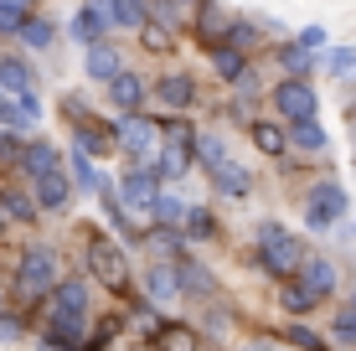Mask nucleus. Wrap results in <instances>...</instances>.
<instances>
[{
  "label": "nucleus",
  "instance_id": "nucleus-20",
  "mask_svg": "<svg viewBox=\"0 0 356 351\" xmlns=\"http://www.w3.org/2000/svg\"><path fill=\"white\" fill-rule=\"evenodd\" d=\"M104 10H108V26L119 31H140L150 21V0H104Z\"/></svg>",
  "mask_w": 356,
  "mask_h": 351
},
{
  "label": "nucleus",
  "instance_id": "nucleus-11",
  "mask_svg": "<svg viewBox=\"0 0 356 351\" xmlns=\"http://www.w3.org/2000/svg\"><path fill=\"white\" fill-rule=\"evenodd\" d=\"M36 119H42V104H36V88H31V93H6V104H0V124H6V129L26 135V129H36Z\"/></svg>",
  "mask_w": 356,
  "mask_h": 351
},
{
  "label": "nucleus",
  "instance_id": "nucleus-37",
  "mask_svg": "<svg viewBox=\"0 0 356 351\" xmlns=\"http://www.w3.org/2000/svg\"><path fill=\"white\" fill-rule=\"evenodd\" d=\"M279 57H284V67L294 72V78H305V72H310V63H315V52H305L300 42H284V47H279Z\"/></svg>",
  "mask_w": 356,
  "mask_h": 351
},
{
  "label": "nucleus",
  "instance_id": "nucleus-5",
  "mask_svg": "<svg viewBox=\"0 0 356 351\" xmlns=\"http://www.w3.org/2000/svg\"><path fill=\"white\" fill-rule=\"evenodd\" d=\"M341 217H346V191H341L336 181L310 186V197H305V227H310V233H325V227H336Z\"/></svg>",
  "mask_w": 356,
  "mask_h": 351
},
{
  "label": "nucleus",
  "instance_id": "nucleus-4",
  "mask_svg": "<svg viewBox=\"0 0 356 351\" xmlns=\"http://www.w3.org/2000/svg\"><path fill=\"white\" fill-rule=\"evenodd\" d=\"M88 274H93L98 284H108V289H124L129 284L124 248H119L114 238H104V233H88Z\"/></svg>",
  "mask_w": 356,
  "mask_h": 351
},
{
  "label": "nucleus",
  "instance_id": "nucleus-24",
  "mask_svg": "<svg viewBox=\"0 0 356 351\" xmlns=\"http://www.w3.org/2000/svg\"><path fill=\"white\" fill-rule=\"evenodd\" d=\"M284 135H289V145H300V150H310V155H325V145H330V135L315 124V114L310 119H294Z\"/></svg>",
  "mask_w": 356,
  "mask_h": 351
},
{
  "label": "nucleus",
  "instance_id": "nucleus-21",
  "mask_svg": "<svg viewBox=\"0 0 356 351\" xmlns=\"http://www.w3.org/2000/svg\"><path fill=\"white\" fill-rule=\"evenodd\" d=\"M21 171L26 176H42V171H52V165H63V150L57 145H47V140H31V145H21Z\"/></svg>",
  "mask_w": 356,
  "mask_h": 351
},
{
  "label": "nucleus",
  "instance_id": "nucleus-7",
  "mask_svg": "<svg viewBox=\"0 0 356 351\" xmlns=\"http://www.w3.org/2000/svg\"><path fill=\"white\" fill-rule=\"evenodd\" d=\"M72 176L63 171V165H52V171H42V176H31V197H36V207L42 212H67L72 207Z\"/></svg>",
  "mask_w": 356,
  "mask_h": 351
},
{
  "label": "nucleus",
  "instance_id": "nucleus-30",
  "mask_svg": "<svg viewBox=\"0 0 356 351\" xmlns=\"http://www.w3.org/2000/svg\"><path fill=\"white\" fill-rule=\"evenodd\" d=\"M325 72L330 78H356V47H325Z\"/></svg>",
  "mask_w": 356,
  "mask_h": 351
},
{
  "label": "nucleus",
  "instance_id": "nucleus-19",
  "mask_svg": "<svg viewBox=\"0 0 356 351\" xmlns=\"http://www.w3.org/2000/svg\"><path fill=\"white\" fill-rule=\"evenodd\" d=\"M176 279H181V295H196V300H212L217 295L212 269H202L196 259H176Z\"/></svg>",
  "mask_w": 356,
  "mask_h": 351
},
{
  "label": "nucleus",
  "instance_id": "nucleus-25",
  "mask_svg": "<svg viewBox=\"0 0 356 351\" xmlns=\"http://www.w3.org/2000/svg\"><path fill=\"white\" fill-rule=\"evenodd\" d=\"M0 88H6V93H31L36 88L26 57H0Z\"/></svg>",
  "mask_w": 356,
  "mask_h": 351
},
{
  "label": "nucleus",
  "instance_id": "nucleus-10",
  "mask_svg": "<svg viewBox=\"0 0 356 351\" xmlns=\"http://www.w3.org/2000/svg\"><path fill=\"white\" fill-rule=\"evenodd\" d=\"M119 67H124V57H119V47L108 42V36H98V42L83 47V72H88L93 83H108Z\"/></svg>",
  "mask_w": 356,
  "mask_h": 351
},
{
  "label": "nucleus",
  "instance_id": "nucleus-6",
  "mask_svg": "<svg viewBox=\"0 0 356 351\" xmlns=\"http://www.w3.org/2000/svg\"><path fill=\"white\" fill-rule=\"evenodd\" d=\"M268 104H274V114L284 119V124H294V119H310L315 108H321V99H315L310 78H284L274 93H268Z\"/></svg>",
  "mask_w": 356,
  "mask_h": 351
},
{
  "label": "nucleus",
  "instance_id": "nucleus-15",
  "mask_svg": "<svg viewBox=\"0 0 356 351\" xmlns=\"http://www.w3.org/2000/svg\"><path fill=\"white\" fill-rule=\"evenodd\" d=\"M161 181H181L191 171V140H176V145H165L161 140V150H155V165H150Z\"/></svg>",
  "mask_w": 356,
  "mask_h": 351
},
{
  "label": "nucleus",
  "instance_id": "nucleus-35",
  "mask_svg": "<svg viewBox=\"0 0 356 351\" xmlns=\"http://www.w3.org/2000/svg\"><path fill=\"white\" fill-rule=\"evenodd\" d=\"M26 16H31V0H0V31L6 36H16Z\"/></svg>",
  "mask_w": 356,
  "mask_h": 351
},
{
  "label": "nucleus",
  "instance_id": "nucleus-38",
  "mask_svg": "<svg viewBox=\"0 0 356 351\" xmlns=\"http://www.w3.org/2000/svg\"><path fill=\"white\" fill-rule=\"evenodd\" d=\"M119 336H124V316H108L98 331H88V341H83V346H114Z\"/></svg>",
  "mask_w": 356,
  "mask_h": 351
},
{
  "label": "nucleus",
  "instance_id": "nucleus-26",
  "mask_svg": "<svg viewBox=\"0 0 356 351\" xmlns=\"http://www.w3.org/2000/svg\"><path fill=\"white\" fill-rule=\"evenodd\" d=\"M72 145L88 150V155H108L114 150V129H93L88 119H78V124H72Z\"/></svg>",
  "mask_w": 356,
  "mask_h": 351
},
{
  "label": "nucleus",
  "instance_id": "nucleus-9",
  "mask_svg": "<svg viewBox=\"0 0 356 351\" xmlns=\"http://www.w3.org/2000/svg\"><path fill=\"white\" fill-rule=\"evenodd\" d=\"M145 99H150V88H145L140 72L119 67L114 78H108V104H114V114H129V108H140Z\"/></svg>",
  "mask_w": 356,
  "mask_h": 351
},
{
  "label": "nucleus",
  "instance_id": "nucleus-41",
  "mask_svg": "<svg viewBox=\"0 0 356 351\" xmlns=\"http://www.w3.org/2000/svg\"><path fill=\"white\" fill-rule=\"evenodd\" d=\"M16 161H21V135L6 129V135H0V165H16Z\"/></svg>",
  "mask_w": 356,
  "mask_h": 351
},
{
  "label": "nucleus",
  "instance_id": "nucleus-44",
  "mask_svg": "<svg viewBox=\"0 0 356 351\" xmlns=\"http://www.w3.org/2000/svg\"><path fill=\"white\" fill-rule=\"evenodd\" d=\"M0 227H6V212H0Z\"/></svg>",
  "mask_w": 356,
  "mask_h": 351
},
{
  "label": "nucleus",
  "instance_id": "nucleus-47",
  "mask_svg": "<svg viewBox=\"0 0 356 351\" xmlns=\"http://www.w3.org/2000/svg\"><path fill=\"white\" fill-rule=\"evenodd\" d=\"M351 305H356V289H351Z\"/></svg>",
  "mask_w": 356,
  "mask_h": 351
},
{
  "label": "nucleus",
  "instance_id": "nucleus-48",
  "mask_svg": "<svg viewBox=\"0 0 356 351\" xmlns=\"http://www.w3.org/2000/svg\"><path fill=\"white\" fill-rule=\"evenodd\" d=\"M351 238H356V222H351Z\"/></svg>",
  "mask_w": 356,
  "mask_h": 351
},
{
  "label": "nucleus",
  "instance_id": "nucleus-31",
  "mask_svg": "<svg viewBox=\"0 0 356 351\" xmlns=\"http://www.w3.org/2000/svg\"><path fill=\"white\" fill-rule=\"evenodd\" d=\"M181 227L196 238V243H207V238H217V217L207 207H186V217H181Z\"/></svg>",
  "mask_w": 356,
  "mask_h": 351
},
{
  "label": "nucleus",
  "instance_id": "nucleus-46",
  "mask_svg": "<svg viewBox=\"0 0 356 351\" xmlns=\"http://www.w3.org/2000/svg\"><path fill=\"white\" fill-rule=\"evenodd\" d=\"M181 6H196V0H181Z\"/></svg>",
  "mask_w": 356,
  "mask_h": 351
},
{
  "label": "nucleus",
  "instance_id": "nucleus-8",
  "mask_svg": "<svg viewBox=\"0 0 356 351\" xmlns=\"http://www.w3.org/2000/svg\"><path fill=\"white\" fill-rule=\"evenodd\" d=\"M119 202H124L129 212H150V202H155V191H161V176L150 171V165H129L124 176H119Z\"/></svg>",
  "mask_w": 356,
  "mask_h": 351
},
{
  "label": "nucleus",
  "instance_id": "nucleus-3",
  "mask_svg": "<svg viewBox=\"0 0 356 351\" xmlns=\"http://www.w3.org/2000/svg\"><path fill=\"white\" fill-rule=\"evenodd\" d=\"M300 259H305V248H300V238H294V233H284L279 222H264L259 227V263H264L268 279L294 274V269H300Z\"/></svg>",
  "mask_w": 356,
  "mask_h": 351
},
{
  "label": "nucleus",
  "instance_id": "nucleus-22",
  "mask_svg": "<svg viewBox=\"0 0 356 351\" xmlns=\"http://www.w3.org/2000/svg\"><path fill=\"white\" fill-rule=\"evenodd\" d=\"M212 67H217L222 83H243V78H248V57H243V47H227V42L212 47Z\"/></svg>",
  "mask_w": 356,
  "mask_h": 351
},
{
  "label": "nucleus",
  "instance_id": "nucleus-45",
  "mask_svg": "<svg viewBox=\"0 0 356 351\" xmlns=\"http://www.w3.org/2000/svg\"><path fill=\"white\" fill-rule=\"evenodd\" d=\"M0 104H6V88H0Z\"/></svg>",
  "mask_w": 356,
  "mask_h": 351
},
{
  "label": "nucleus",
  "instance_id": "nucleus-39",
  "mask_svg": "<svg viewBox=\"0 0 356 351\" xmlns=\"http://www.w3.org/2000/svg\"><path fill=\"white\" fill-rule=\"evenodd\" d=\"M330 336H336L341 346H356V305H346L336 320H330Z\"/></svg>",
  "mask_w": 356,
  "mask_h": 351
},
{
  "label": "nucleus",
  "instance_id": "nucleus-33",
  "mask_svg": "<svg viewBox=\"0 0 356 351\" xmlns=\"http://www.w3.org/2000/svg\"><path fill=\"white\" fill-rule=\"evenodd\" d=\"M150 212H155V222H181V217H186V202L176 197V191H155V202H150Z\"/></svg>",
  "mask_w": 356,
  "mask_h": 351
},
{
  "label": "nucleus",
  "instance_id": "nucleus-12",
  "mask_svg": "<svg viewBox=\"0 0 356 351\" xmlns=\"http://www.w3.org/2000/svg\"><path fill=\"white\" fill-rule=\"evenodd\" d=\"M207 176H212L217 197H227V202H243V197H248V191H253V176L243 171V165L232 161V155H222V161H217V165H212V171H207Z\"/></svg>",
  "mask_w": 356,
  "mask_h": 351
},
{
  "label": "nucleus",
  "instance_id": "nucleus-32",
  "mask_svg": "<svg viewBox=\"0 0 356 351\" xmlns=\"http://www.w3.org/2000/svg\"><path fill=\"white\" fill-rule=\"evenodd\" d=\"M72 186H83V191H98V186H104V176H98L93 171V165H88V150H78V145H72Z\"/></svg>",
  "mask_w": 356,
  "mask_h": 351
},
{
  "label": "nucleus",
  "instance_id": "nucleus-34",
  "mask_svg": "<svg viewBox=\"0 0 356 351\" xmlns=\"http://www.w3.org/2000/svg\"><path fill=\"white\" fill-rule=\"evenodd\" d=\"M191 155H196V165H202V171H212L227 150H222V140H217V135H191Z\"/></svg>",
  "mask_w": 356,
  "mask_h": 351
},
{
  "label": "nucleus",
  "instance_id": "nucleus-23",
  "mask_svg": "<svg viewBox=\"0 0 356 351\" xmlns=\"http://www.w3.org/2000/svg\"><path fill=\"white\" fill-rule=\"evenodd\" d=\"M52 310H88V279H63L57 274V284H52Z\"/></svg>",
  "mask_w": 356,
  "mask_h": 351
},
{
  "label": "nucleus",
  "instance_id": "nucleus-49",
  "mask_svg": "<svg viewBox=\"0 0 356 351\" xmlns=\"http://www.w3.org/2000/svg\"><path fill=\"white\" fill-rule=\"evenodd\" d=\"M351 114H356V104H351Z\"/></svg>",
  "mask_w": 356,
  "mask_h": 351
},
{
  "label": "nucleus",
  "instance_id": "nucleus-1",
  "mask_svg": "<svg viewBox=\"0 0 356 351\" xmlns=\"http://www.w3.org/2000/svg\"><path fill=\"white\" fill-rule=\"evenodd\" d=\"M108 129H114V145L129 155V165H155V150H161V140H165V129L155 124V119H145L140 108H129V114H119Z\"/></svg>",
  "mask_w": 356,
  "mask_h": 351
},
{
  "label": "nucleus",
  "instance_id": "nucleus-43",
  "mask_svg": "<svg viewBox=\"0 0 356 351\" xmlns=\"http://www.w3.org/2000/svg\"><path fill=\"white\" fill-rule=\"evenodd\" d=\"M284 341L289 346H321V336H315L310 325H284Z\"/></svg>",
  "mask_w": 356,
  "mask_h": 351
},
{
  "label": "nucleus",
  "instance_id": "nucleus-29",
  "mask_svg": "<svg viewBox=\"0 0 356 351\" xmlns=\"http://www.w3.org/2000/svg\"><path fill=\"white\" fill-rule=\"evenodd\" d=\"M279 305L294 310V316H305V310H315V295L294 279V274H284V279H279Z\"/></svg>",
  "mask_w": 356,
  "mask_h": 351
},
{
  "label": "nucleus",
  "instance_id": "nucleus-2",
  "mask_svg": "<svg viewBox=\"0 0 356 351\" xmlns=\"http://www.w3.org/2000/svg\"><path fill=\"white\" fill-rule=\"evenodd\" d=\"M57 274H63V269H57V253L47 243H31L26 253H21V263H16V295L26 300V305H36V300L52 295Z\"/></svg>",
  "mask_w": 356,
  "mask_h": 351
},
{
  "label": "nucleus",
  "instance_id": "nucleus-28",
  "mask_svg": "<svg viewBox=\"0 0 356 351\" xmlns=\"http://www.w3.org/2000/svg\"><path fill=\"white\" fill-rule=\"evenodd\" d=\"M21 42H26L31 47V52H47V47H52L57 42V26H52V21H47V16H26V21H21Z\"/></svg>",
  "mask_w": 356,
  "mask_h": 351
},
{
  "label": "nucleus",
  "instance_id": "nucleus-14",
  "mask_svg": "<svg viewBox=\"0 0 356 351\" xmlns=\"http://www.w3.org/2000/svg\"><path fill=\"white\" fill-rule=\"evenodd\" d=\"M145 300H150V305H170V300H181V279H176V263L155 259L150 269H145Z\"/></svg>",
  "mask_w": 356,
  "mask_h": 351
},
{
  "label": "nucleus",
  "instance_id": "nucleus-40",
  "mask_svg": "<svg viewBox=\"0 0 356 351\" xmlns=\"http://www.w3.org/2000/svg\"><path fill=\"white\" fill-rule=\"evenodd\" d=\"M294 42H300L305 52H325V47H330V31H325V26H300Z\"/></svg>",
  "mask_w": 356,
  "mask_h": 351
},
{
  "label": "nucleus",
  "instance_id": "nucleus-27",
  "mask_svg": "<svg viewBox=\"0 0 356 351\" xmlns=\"http://www.w3.org/2000/svg\"><path fill=\"white\" fill-rule=\"evenodd\" d=\"M253 145L279 161V155H284V145H289V135H284V124H279V119H253Z\"/></svg>",
  "mask_w": 356,
  "mask_h": 351
},
{
  "label": "nucleus",
  "instance_id": "nucleus-42",
  "mask_svg": "<svg viewBox=\"0 0 356 351\" xmlns=\"http://www.w3.org/2000/svg\"><path fill=\"white\" fill-rule=\"evenodd\" d=\"M140 42L150 47V52H165V47H170V36H165V26H150V21H145V26H140Z\"/></svg>",
  "mask_w": 356,
  "mask_h": 351
},
{
  "label": "nucleus",
  "instance_id": "nucleus-16",
  "mask_svg": "<svg viewBox=\"0 0 356 351\" xmlns=\"http://www.w3.org/2000/svg\"><path fill=\"white\" fill-rule=\"evenodd\" d=\"M155 99L165 108H196V78L191 72H165V78L155 83Z\"/></svg>",
  "mask_w": 356,
  "mask_h": 351
},
{
  "label": "nucleus",
  "instance_id": "nucleus-13",
  "mask_svg": "<svg viewBox=\"0 0 356 351\" xmlns=\"http://www.w3.org/2000/svg\"><path fill=\"white\" fill-rule=\"evenodd\" d=\"M294 279H300L305 289H310V295H315V305H321V300H330V295H336V263H330V259H300Z\"/></svg>",
  "mask_w": 356,
  "mask_h": 351
},
{
  "label": "nucleus",
  "instance_id": "nucleus-17",
  "mask_svg": "<svg viewBox=\"0 0 356 351\" xmlns=\"http://www.w3.org/2000/svg\"><path fill=\"white\" fill-rule=\"evenodd\" d=\"M196 341H202V331L186 320H161L150 331V346H161V351H196Z\"/></svg>",
  "mask_w": 356,
  "mask_h": 351
},
{
  "label": "nucleus",
  "instance_id": "nucleus-36",
  "mask_svg": "<svg viewBox=\"0 0 356 351\" xmlns=\"http://www.w3.org/2000/svg\"><path fill=\"white\" fill-rule=\"evenodd\" d=\"M0 212H6V217H16V222H31V217L42 212V207H36V202H26L21 191H0Z\"/></svg>",
  "mask_w": 356,
  "mask_h": 351
},
{
  "label": "nucleus",
  "instance_id": "nucleus-18",
  "mask_svg": "<svg viewBox=\"0 0 356 351\" xmlns=\"http://www.w3.org/2000/svg\"><path fill=\"white\" fill-rule=\"evenodd\" d=\"M114 26H108V10H104V0H88V6L72 16V42H98V36H108Z\"/></svg>",
  "mask_w": 356,
  "mask_h": 351
}]
</instances>
